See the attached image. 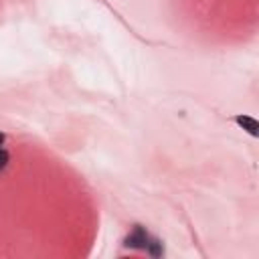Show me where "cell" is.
I'll return each mask as SVG.
<instances>
[{
	"mask_svg": "<svg viewBox=\"0 0 259 259\" xmlns=\"http://www.w3.org/2000/svg\"><path fill=\"white\" fill-rule=\"evenodd\" d=\"M233 119H235V123L241 125L249 136H253V138L259 136V123H257V119H253L251 115H235Z\"/></svg>",
	"mask_w": 259,
	"mask_h": 259,
	"instance_id": "2",
	"label": "cell"
},
{
	"mask_svg": "<svg viewBox=\"0 0 259 259\" xmlns=\"http://www.w3.org/2000/svg\"><path fill=\"white\" fill-rule=\"evenodd\" d=\"M146 251L152 255V257H162L164 255V249H162V243L158 239H150L148 245H146Z\"/></svg>",
	"mask_w": 259,
	"mask_h": 259,
	"instance_id": "3",
	"label": "cell"
},
{
	"mask_svg": "<svg viewBox=\"0 0 259 259\" xmlns=\"http://www.w3.org/2000/svg\"><path fill=\"white\" fill-rule=\"evenodd\" d=\"M6 164H8V152L4 148H0V172L6 168Z\"/></svg>",
	"mask_w": 259,
	"mask_h": 259,
	"instance_id": "4",
	"label": "cell"
},
{
	"mask_svg": "<svg viewBox=\"0 0 259 259\" xmlns=\"http://www.w3.org/2000/svg\"><path fill=\"white\" fill-rule=\"evenodd\" d=\"M148 241H150V237H148L146 229H144V227H140V225H136V227H134V231H132V233L125 237L123 245H125L127 249L146 251V245H148Z\"/></svg>",
	"mask_w": 259,
	"mask_h": 259,
	"instance_id": "1",
	"label": "cell"
},
{
	"mask_svg": "<svg viewBox=\"0 0 259 259\" xmlns=\"http://www.w3.org/2000/svg\"><path fill=\"white\" fill-rule=\"evenodd\" d=\"M4 140H6V136L0 132V148H2V144H4Z\"/></svg>",
	"mask_w": 259,
	"mask_h": 259,
	"instance_id": "5",
	"label": "cell"
}]
</instances>
